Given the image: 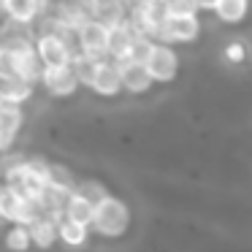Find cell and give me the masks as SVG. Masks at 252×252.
<instances>
[{"mask_svg": "<svg viewBox=\"0 0 252 252\" xmlns=\"http://www.w3.org/2000/svg\"><path fill=\"white\" fill-rule=\"evenodd\" d=\"M73 192H76L79 198H84L87 203H93V206H98L103 198H109L111 192L106 190V185H100L98 179H82L76 182V187H73Z\"/></svg>", "mask_w": 252, "mask_h": 252, "instance_id": "44dd1931", "label": "cell"}, {"mask_svg": "<svg viewBox=\"0 0 252 252\" xmlns=\"http://www.w3.org/2000/svg\"><path fill=\"white\" fill-rule=\"evenodd\" d=\"M201 33V22L198 17H165L163 22L158 25V33H155V41L158 44H187V41L198 38Z\"/></svg>", "mask_w": 252, "mask_h": 252, "instance_id": "7a4b0ae2", "label": "cell"}, {"mask_svg": "<svg viewBox=\"0 0 252 252\" xmlns=\"http://www.w3.org/2000/svg\"><path fill=\"white\" fill-rule=\"evenodd\" d=\"M195 3V11H214L217 0H192Z\"/></svg>", "mask_w": 252, "mask_h": 252, "instance_id": "4316f807", "label": "cell"}, {"mask_svg": "<svg viewBox=\"0 0 252 252\" xmlns=\"http://www.w3.org/2000/svg\"><path fill=\"white\" fill-rule=\"evenodd\" d=\"M68 195H71V192L57 190V187H49V185H46L35 201H38L41 214H44V217L60 220V217H63V209H65V203H68Z\"/></svg>", "mask_w": 252, "mask_h": 252, "instance_id": "9a60e30c", "label": "cell"}, {"mask_svg": "<svg viewBox=\"0 0 252 252\" xmlns=\"http://www.w3.org/2000/svg\"><path fill=\"white\" fill-rule=\"evenodd\" d=\"M84 8H87V17L100 22L103 28H114V25L125 22L127 19V6L125 0H82Z\"/></svg>", "mask_w": 252, "mask_h": 252, "instance_id": "5b68a950", "label": "cell"}, {"mask_svg": "<svg viewBox=\"0 0 252 252\" xmlns=\"http://www.w3.org/2000/svg\"><path fill=\"white\" fill-rule=\"evenodd\" d=\"M171 17H195V3L192 0H165Z\"/></svg>", "mask_w": 252, "mask_h": 252, "instance_id": "484cf974", "label": "cell"}, {"mask_svg": "<svg viewBox=\"0 0 252 252\" xmlns=\"http://www.w3.org/2000/svg\"><path fill=\"white\" fill-rule=\"evenodd\" d=\"M152 44H155L152 38L136 35V41H133L130 52H127V60H133V63H144V60H147V55H149V49H152Z\"/></svg>", "mask_w": 252, "mask_h": 252, "instance_id": "d4e9b609", "label": "cell"}, {"mask_svg": "<svg viewBox=\"0 0 252 252\" xmlns=\"http://www.w3.org/2000/svg\"><path fill=\"white\" fill-rule=\"evenodd\" d=\"M93 212H95L93 203H87L84 198H79L76 192H71V195H68L65 209H63V217L71 220V222H76V225L90 228V222H93Z\"/></svg>", "mask_w": 252, "mask_h": 252, "instance_id": "ac0fdd59", "label": "cell"}, {"mask_svg": "<svg viewBox=\"0 0 252 252\" xmlns=\"http://www.w3.org/2000/svg\"><path fill=\"white\" fill-rule=\"evenodd\" d=\"M133 41H136V33H133V28L125 22L114 25V28H109V38H106V60H114V63H122L127 60V52H130Z\"/></svg>", "mask_w": 252, "mask_h": 252, "instance_id": "ba28073f", "label": "cell"}, {"mask_svg": "<svg viewBox=\"0 0 252 252\" xmlns=\"http://www.w3.org/2000/svg\"><path fill=\"white\" fill-rule=\"evenodd\" d=\"M8 57H11V55H8ZM11 60H14V71H17V79H22V82H28V84L41 82L44 65H41L38 57H35V49L25 52V55H17V57H11Z\"/></svg>", "mask_w": 252, "mask_h": 252, "instance_id": "2e32d148", "label": "cell"}, {"mask_svg": "<svg viewBox=\"0 0 252 252\" xmlns=\"http://www.w3.org/2000/svg\"><path fill=\"white\" fill-rule=\"evenodd\" d=\"M57 241L65 244L68 250H82V247H87V241H90V228L60 217L57 220Z\"/></svg>", "mask_w": 252, "mask_h": 252, "instance_id": "5bb4252c", "label": "cell"}, {"mask_svg": "<svg viewBox=\"0 0 252 252\" xmlns=\"http://www.w3.org/2000/svg\"><path fill=\"white\" fill-rule=\"evenodd\" d=\"M90 90L98 95H103V98H111V95H117L122 90L120 84V68H117L114 60H100L98 63V71H95L93 76V84H90Z\"/></svg>", "mask_w": 252, "mask_h": 252, "instance_id": "8fae6325", "label": "cell"}, {"mask_svg": "<svg viewBox=\"0 0 252 252\" xmlns=\"http://www.w3.org/2000/svg\"><path fill=\"white\" fill-rule=\"evenodd\" d=\"M79 35V49L82 55H90L95 60H106V38H109V28H103L95 19H84L76 30Z\"/></svg>", "mask_w": 252, "mask_h": 252, "instance_id": "277c9868", "label": "cell"}, {"mask_svg": "<svg viewBox=\"0 0 252 252\" xmlns=\"http://www.w3.org/2000/svg\"><path fill=\"white\" fill-rule=\"evenodd\" d=\"M98 63L100 60H95V57H90V55H82L79 52L76 57H71V71H73V76H76V82L79 84H84V87H90L93 84V76H95V71H98Z\"/></svg>", "mask_w": 252, "mask_h": 252, "instance_id": "d6986e66", "label": "cell"}, {"mask_svg": "<svg viewBox=\"0 0 252 252\" xmlns=\"http://www.w3.org/2000/svg\"><path fill=\"white\" fill-rule=\"evenodd\" d=\"M6 250L8 252H28L30 250V233L25 225H11L6 230Z\"/></svg>", "mask_w": 252, "mask_h": 252, "instance_id": "cb8c5ba5", "label": "cell"}, {"mask_svg": "<svg viewBox=\"0 0 252 252\" xmlns=\"http://www.w3.org/2000/svg\"><path fill=\"white\" fill-rule=\"evenodd\" d=\"M33 49H35V57H38V63L44 68H63V65L71 63V52H68L65 44H63L57 35H52V33L35 35Z\"/></svg>", "mask_w": 252, "mask_h": 252, "instance_id": "8992f818", "label": "cell"}, {"mask_svg": "<svg viewBox=\"0 0 252 252\" xmlns=\"http://www.w3.org/2000/svg\"><path fill=\"white\" fill-rule=\"evenodd\" d=\"M41 84H44L52 95H57V98H68V95H73V93H76V87H79V82H76V76H73L71 65L44 68V73H41Z\"/></svg>", "mask_w": 252, "mask_h": 252, "instance_id": "9c48e42d", "label": "cell"}, {"mask_svg": "<svg viewBox=\"0 0 252 252\" xmlns=\"http://www.w3.org/2000/svg\"><path fill=\"white\" fill-rule=\"evenodd\" d=\"M76 182L79 179H76V174H73L71 168H65V165H60V163H49V171H46V185H49V187L73 192Z\"/></svg>", "mask_w": 252, "mask_h": 252, "instance_id": "ffe728a7", "label": "cell"}, {"mask_svg": "<svg viewBox=\"0 0 252 252\" xmlns=\"http://www.w3.org/2000/svg\"><path fill=\"white\" fill-rule=\"evenodd\" d=\"M22 122H25L22 106L0 103V155L14 147L19 130H22Z\"/></svg>", "mask_w": 252, "mask_h": 252, "instance_id": "52a82bcc", "label": "cell"}, {"mask_svg": "<svg viewBox=\"0 0 252 252\" xmlns=\"http://www.w3.org/2000/svg\"><path fill=\"white\" fill-rule=\"evenodd\" d=\"M144 68H147L152 84L155 82H171V79L176 76V71H179V57H176L174 46L158 44V41H155L149 55H147V60H144Z\"/></svg>", "mask_w": 252, "mask_h": 252, "instance_id": "3957f363", "label": "cell"}, {"mask_svg": "<svg viewBox=\"0 0 252 252\" xmlns=\"http://www.w3.org/2000/svg\"><path fill=\"white\" fill-rule=\"evenodd\" d=\"M19 201H22V195H19L14 187L0 185V222H14L17 209H19Z\"/></svg>", "mask_w": 252, "mask_h": 252, "instance_id": "603a6c76", "label": "cell"}, {"mask_svg": "<svg viewBox=\"0 0 252 252\" xmlns=\"http://www.w3.org/2000/svg\"><path fill=\"white\" fill-rule=\"evenodd\" d=\"M127 228H130V209L122 198L109 195L95 206L90 230H95L103 239H120L127 233Z\"/></svg>", "mask_w": 252, "mask_h": 252, "instance_id": "6da1fadb", "label": "cell"}, {"mask_svg": "<svg viewBox=\"0 0 252 252\" xmlns=\"http://www.w3.org/2000/svg\"><path fill=\"white\" fill-rule=\"evenodd\" d=\"M0 185H3V176H0Z\"/></svg>", "mask_w": 252, "mask_h": 252, "instance_id": "83f0119b", "label": "cell"}, {"mask_svg": "<svg viewBox=\"0 0 252 252\" xmlns=\"http://www.w3.org/2000/svg\"><path fill=\"white\" fill-rule=\"evenodd\" d=\"M33 95V84L22 79H0V103H14L22 106Z\"/></svg>", "mask_w": 252, "mask_h": 252, "instance_id": "e0dca14e", "label": "cell"}, {"mask_svg": "<svg viewBox=\"0 0 252 252\" xmlns=\"http://www.w3.org/2000/svg\"><path fill=\"white\" fill-rule=\"evenodd\" d=\"M214 14H217L222 22L236 25V22H241L244 14H247V0H217Z\"/></svg>", "mask_w": 252, "mask_h": 252, "instance_id": "7402d4cb", "label": "cell"}, {"mask_svg": "<svg viewBox=\"0 0 252 252\" xmlns=\"http://www.w3.org/2000/svg\"><path fill=\"white\" fill-rule=\"evenodd\" d=\"M28 233H30V247H35V250H52L57 244V220H52V217L35 220L28 228Z\"/></svg>", "mask_w": 252, "mask_h": 252, "instance_id": "4fadbf2b", "label": "cell"}, {"mask_svg": "<svg viewBox=\"0 0 252 252\" xmlns=\"http://www.w3.org/2000/svg\"><path fill=\"white\" fill-rule=\"evenodd\" d=\"M0 14L11 25L30 28L38 19V6H35V0H0Z\"/></svg>", "mask_w": 252, "mask_h": 252, "instance_id": "7c38bea8", "label": "cell"}, {"mask_svg": "<svg viewBox=\"0 0 252 252\" xmlns=\"http://www.w3.org/2000/svg\"><path fill=\"white\" fill-rule=\"evenodd\" d=\"M117 68H120V84H122V90H127V93L141 95V93H147V90L152 87V79H149L144 63L122 60V63H117Z\"/></svg>", "mask_w": 252, "mask_h": 252, "instance_id": "30bf717a", "label": "cell"}]
</instances>
